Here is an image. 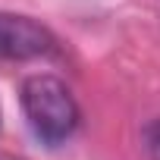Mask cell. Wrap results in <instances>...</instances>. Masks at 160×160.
<instances>
[{
    "label": "cell",
    "instance_id": "cell-1",
    "mask_svg": "<svg viewBox=\"0 0 160 160\" xmlns=\"http://www.w3.org/2000/svg\"><path fill=\"white\" fill-rule=\"evenodd\" d=\"M19 101L32 132L50 148L63 144L78 129V104L57 75H28L19 88Z\"/></svg>",
    "mask_w": 160,
    "mask_h": 160
},
{
    "label": "cell",
    "instance_id": "cell-2",
    "mask_svg": "<svg viewBox=\"0 0 160 160\" xmlns=\"http://www.w3.org/2000/svg\"><path fill=\"white\" fill-rule=\"evenodd\" d=\"M53 53H57V38L47 25L28 16L0 13V60H38Z\"/></svg>",
    "mask_w": 160,
    "mask_h": 160
},
{
    "label": "cell",
    "instance_id": "cell-3",
    "mask_svg": "<svg viewBox=\"0 0 160 160\" xmlns=\"http://www.w3.org/2000/svg\"><path fill=\"white\" fill-rule=\"evenodd\" d=\"M144 148H148L151 160H160V116L144 126Z\"/></svg>",
    "mask_w": 160,
    "mask_h": 160
},
{
    "label": "cell",
    "instance_id": "cell-4",
    "mask_svg": "<svg viewBox=\"0 0 160 160\" xmlns=\"http://www.w3.org/2000/svg\"><path fill=\"white\" fill-rule=\"evenodd\" d=\"M0 160H16V157H7V154H0Z\"/></svg>",
    "mask_w": 160,
    "mask_h": 160
}]
</instances>
